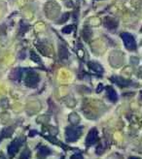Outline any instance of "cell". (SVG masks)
I'll return each mask as SVG.
<instances>
[{
  "instance_id": "6da1fadb",
  "label": "cell",
  "mask_w": 142,
  "mask_h": 159,
  "mask_svg": "<svg viewBox=\"0 0 142 159\" xmlns=\"http://www.w3.org/2000/svg\"><path fill=\"white\" fill-rule=\"evenodd\" d=\"M83 128L79 126H72L67 127L65 130V137L67 142H75L81 137Z\"/></svg>"
},
{
  "instance_id": "7a4b0ae2",
  "label": "cell",
  "mask_w": 142,
  "mask_h": 159,
  "mask_svg": "<svg viewBox=\"0 0 142 159\" xmlns=\"http://www.w3.org/2000/svg\"><path fill=\"white\" fill-rule=\"evenodd\" d=\"M121 38L123 39L124 44L125 46V48L129 50V51H135L136 50V42H135V39L133 38V36L130 33L127 32H124L121 34Z\"/></svg>"
},
{
  "instance_id": "3957f363",
  "label": "cell",
  "mask_w": 142,
  "mask_h": 159,
  "mask_svg": "<svg viewBox=\"0 0 142 159\" xmlns=\"http://www.w3.org/2000/svg\"><path fill=\"white\" fill-rule=\"evenodd\" d=\"M26 84L29 87H36L39 83V76L34 71H28L26 74Z\"/></svg>"
},
{
  "instance_id": "277c9868",
  "label": "cell",
  "mask_w": 142,
  "mask_h": 159,
  "mask_svg": "<svg viewBox=\"0 0 142 159\" xmlns=\"http://www.w3.org/2000/svg\"><path fill=\"white\" fill-rule=\"evenodd\" d=\"M22 139H16L11 143L10 146L8 147V153H9L10 156H15V154L18 152L19 148L22 145Z\"/></svg>"
},
{
  "instance_id": "5b68a950",
  "label": "cell",
  "mask_w": 142,
  "mask_h": 159,
  "mask_svg": "<svg viewBox=\"0 0 142 159\" xmlns=\"http://www.w3.org/2000/svg\"><path fill=\"white\" fill-rule=\"evenodd\" d=\"M98 139V132L96 128H92L90 130V132L88 133V136L86 138V145L90 147L92 146L94 143H97Z\"/></svg>"
},
{
  "instance_id": "8992f818",
  "label": "cell",
  "mask_w": 142,
  "mask_h": 159,
  "mask_svg": "<svg viewBox=\"0 0 142 159\" xmlns=\"http://www.w3.org/2000/svg\"><path fill=\"white\" fill-rule=\"evenodd\" d=\"M111 80L112 82L117 84L118 85L120 86H128L130 84V81H129V80H125L124 78H121V77H111Z\"/></svg>"
},
{
  "instance_id": "52a82bcc",
  "label": "cell",
  "mask_w": 142,
  "mask_h": 159,
  "mask_svg": "<svg viewBox=\"0 0 142 159\" xmlns=\"http://www.w3.org/2000/svg\"><path fill=\"white\" fill-rule=\"evenodd\" d=\"M106 92H107V96L108 99L111 102H116L118 100V95L117 92L114 90V89L112 86H107L106 87Z\"/></svg>"
},
{
  "instance_id": "ba28073f",
  "label": "cell",
  "mask_w": 142,
  "mask_h": 159,
  "mask_svg": "<svg viewBox=\"0 0 142 159\" xmlns=\"http://www.w3.org/2000/svg\"><path fill=\"white\" fill-rule=\"evenodd\" d=\"M117 25H118V21L112 18H106L105 20H104V25L105 27L109 28V29H113V28H116L117 27Z\"/></svg>"
},
{
  "instance_id": "9c48e42d",
  "label": "cell",
  "mask_w": 142,
  "mask_h": 159,
  "mask_svg": "<svg viewBox=\"0 0 142 159\" xmlns=\"http://www.w3.org/2000/svg\"><path fill=\"white\" fill-rule=\"evenodd\" d=\"M89 67L92 71H94V72H97V73H99V74L103 73V68H102L101 65L98 64V63H97V62H93V61L89 62Z\"/></svg>"
},
{
  "instance_id": "30bf717a",
  "label": "cell",
  "mask_w": 142,
  "mask_h": 159,
  "mask_svg": "<svg viewBox=\"0 0 142 159\" xmlns=\"http://www.w3.org/2000/svg\"><path fill=\"white\" fill-rule=\"evenodd\" d=\"M51 154V149L49 148H47V147H40L38 149V156L39 157H46V156H48Z\"/></svg>"
},
{
  "instance_id": "8fae6325",
  "label": "cell",
  "mask_w": 142,
  "mask_h": 159,
  "mask_svg": "<svg viewBox=\"0 0 142 159\" xmlns=\"http://www.w3.org/2000/svg\"><path fill=\"white\" fill-rule=\"evenodd\" d=\"M14 129L12 127H7V128L3 129L2 133H1V138H7V137H10L11 135L13 134Z\"/></svg>"
},
{
  "instance_id": "7c38bea8",
  "label": "cell",
  "mask_w": 142,
  "mask_h": 159,
  "mask_svg": "<svg viewBox=\"0 0 142 159\" xmlns=\"http://www.w3.org/2000/svg\"><path fill=\"white\" fill-rule=\"evenodd\" d=\"M59 57L61 58H67V57H68L67 50L62 46H60V48H59Z\"/></svg>"
},
{
  "instance_id": "4fadbf2b",
  "label": "cell",
  "mask_w": 142,
  "mask_h": 159,
  "mask_svg": "<svg viewBox=\"0 0 142 159\" xmlns=\"http://www.w3.org/2000/svg\"><path fill=\"white\" fill-rule=\"evenodd\" d=\"M30 57H31V60H33V61H35L37 63H41L40 58H39V57H38V55L34 52H30Z\"/></svg>"
},
{
  "instance_id": "5bb4252c",
  "label": "cell",
  "mask_w": 142,
  "mask_h": 159,
  "mask_svg": "<svg viewBox=\"0 0 142 159\" xmlns=\"http://www.w3.org/2000/svg\"><path fill=\"white\" fill-rule=\"evenodd\" d=\"M73 25H68V26H65V27H64L62 28V32L64 33H65V34H69V33H71V31L73 30Z\"/></svg>"
},
{
  "instance_id": "9a60e30c",
  "label": "cell",
  "mask_w": 142,
  "mask_h": 159,
  "mask_svg": "<svg viewBox=\"0 0 142 159\" xmlns=\"http://www.w3.org/2000/svg\"><path fill=\"white\" fill-rule=\"evenodd\" d=\"M29 156H30V152H28V149H26L25 152H22V154L21 155V158H29Z\"/></svg>"
},
{
  "instance_id": "2e32d148",
  "label": "cell",
  "mask_w": 142,
  "mask_h": 159,
  "mask_svg": "<svg viewBox=\"0 0 142 159\" xmlns=\"http://www.w3.org/2000/svg\"><path fill=\"white\" fill-rule=\"evenodd\" d=\"M68 17H69V14H64V17H62V20H59V22L61 23V22L66 21V20H68Z\"/></svg>"
},
{
  "instance_id": "e0dca14e",
  "label": "cell",
  "mask_w": 142,
  "mask_h": 159,
  "mask_svg": "<svg viewBox=\"0 0 142 159\" xmlns=\"http://www.w3.org/2000/svg\"><path fill=\"white\" fill-rule=\"evenodd\" d=\"M72 158H82V155L81 154H74L72 156Z\"/></svg>"
}]
</instances>
